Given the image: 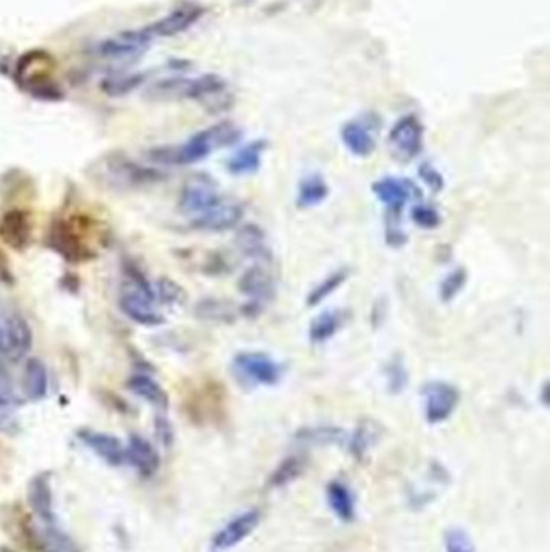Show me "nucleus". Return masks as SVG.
Masks as SVG:
<instances>
[{"label":"nucleus","instance_id":"11","mask_svg":"<svg viewBox=\"0 0 550 552\" xmlns=\"http://www.w3.org/2000/svg\"><path fill=\"white\" fill-rule=\"evenodd\" d=\"M33 219L23 209H12L0 219V239L13 251H25L33 241Z\"/></svg>","mask_w":550,"mask_h":552},{"label":"nucleus","instance_id":"5","mask_svg":"<svg viewBox=\"0 0 550 552\" xmlns=\"http://www.w3.org/2000/svg\"><path fill=\"white\" fill-rule=\"evenodd\" d=\"M233 372L253 386H275L281 380L280 364L263 352H239L233 359Z\"/></svg>","mask_w":550,"mask_h":552},{"label":"nucleus","instance_id":"31","mask_svg":"<svg viewBox=\"0 0 550 552\" xmlns=\"http://www.w3.org/2000/svg\"><path fill=\"white\" fill-rule=\"evenodd\" d=\"M296 439L306 444L330 446V444H344L346 433L336 427H314V428L300 429L296 435Z\"/></svg>","mask_w":550,"mask_h":552},{"label":"nucleus","instance_id":"36","mask_svg":"<svg viewBox=\"0 0 550 552\" xmlns=\"http://www.w3.org/2000/svg\"><path fill=\"white\" fill-rule=\"evenodd\" d=\"M144 81L142 75H116L112 78L105 79L102 83L104 92L110 96H124L132 92V89L138 88Z\"/></svg>","mask_w":550,"mask_h":552},{"label":"nucleus","instance_id":"15","mask_svg":"<svg viewBox=\"0 0 550 552\" xmlns=\"http://www.w3.org/2000/svg\"><path fill=\"white\" fill-rule=\"evenodd\" d=\"M27 500L28 506L43 524L51 525L55 522L52 484L49 474H39L31 478L28 484Z\"/></svg>","mask_w":550,"mask_h":552},{"label":"nucleus","instance_id":"34","mask_svg":"<svg viewBox=\"0 0 550 552\" xmlns=\"http://www.w3.org/2000/svg\"><path fill=\"white\" fill-rule=\"evenodd\" d=\"M302 472H304V460L298 456L288 457L271 475L270 486L273 488L286 486L289 483L294 482Z\"/></svg>","mask_w":550,"mask_h":552},{"label":"nucleus","instance_id":"4","mask_svg":"<svg viewBox=\"0 0 550 552\" xmlns=\"http://www.w3.org/2000/svg\"><path fill=\"white\" fill-rule=\"evenodd\" d=\"M51 249L63 257L67 262L83 263L94 259V251L86 244L83 233L79 231L75 220H57L53 221L49 236Z\"/></svg>","mask_w":550,"mask_h":552},{"label":"nucleus","instance_id":"13","mask_svg":"<svg viewBox=\"0 0 550 552\" xmlns=\"http://www.w3.org/2000/svg\"><path fill=\"white\" fill-rule=\"evenodd\" d=\"M203 15V9L199 5H181L178 9L170 12L166 17L160 18L155 23H152L147 28H144L147 31V35L154 37H171V36L184 33L186 29L195 25Z\"/></svg>","mask_w":550,"mask_h":552},{"label":"nucleus","instance_id":"14","mask_svg":"<svg viewBox=\"0 0 550 552\" xmlns=\"http://www.w3.org/2000/svg\"><path fill=\"white\" fill-rule=\"evenodd\" d=\"M152 299L146 298L142 292L134 290L130 284H123L120 307L128 318L142 326H160L165 324V318L152 307Z\"/></svg>","mask_w":550,"mask_h":552},{"label":"nucleus","instance_id":"10","mask_svg":"<svg viewBox=\"0 0 550 552\" xmlns=\"http://www.w3.org/2000/svg\"><path fill=\"white\" fill-rule=\"evenodd\" d=\"M152 37L146 29L123 31L120 35L105 39L99 45V53L112 60H132L146 52Z\"/></svg>","mask_w":550,"mask_h":552},{"label":"nucleus","instance_id":"12","mask_svg":"<svg viewBox=\"0 0 550 552\" xmlns=\"http://www.w3.org/2000/svg\"><path fill=\"white\" fill-rule=\"evenodd\" d=\"M243 217H244V211L237 202L221 199L215 207L197 215L191 221V228L197 229V231H210V233L227 231V229L237 227Z\"/></svg>","mask_w":550,"mask_h":552},{"label":"nucleus","instance_id":"29","mask_svg":"<svg viewBox=\"0 0 550 552\" xmlns=\"http://www.w3.org/2000/svg\"><path fill=\"white\" fill-rule=\"evenodd\" d=\"M194 312L202 320L217 322V324H233L236 318L235 307L221 299H202L194 308Z\"/></svg>","mask_w":550,"mask_h":552},{"label":"nucleus","instance_id":"24","mask_svg":"<svg viewBox=\"0 0 550 552\" xmlns=\"http://www.w3.org/2000/svg\"><path fill=\"white\" fill-rule=\"evenodd\" d=\"M346 318H347L346 312L339 310V308L322 312L310 324V332H308L310 341L315 342V344H323V342L330 341L332 336L346 324Z\"/></svg>","mask_w":550,"mask_h":552},{"label":"nucleus","instance_id":"38","mask_svg":"<svg viewBox=\"0 0 550 552\" xmlns=\"http://www.w3.org/2000/svg\"><path fill=\"white\" fill-rule=\"evenodd\" d=\"M444 549L446 552H476L472 536L463 528H449L444 535Z\"/></svg>","mask_w":550,"mask_h":552},{"label":"nucleus","instance_id":"3","mask_svg":"<svg viewBox=\"0 0 550 552\" xmlns=\"http://www.w3.org/2000/svg\"><path fill=\"white\" fill-rule=\"evenodd\" d=\"M104 173L105 180L116 188L126 189H138L147 188L152 184L163 181L166 176L163 172L155 168L144 167L138 162H132L130 158L123 157L120 154L105 158V165L100 170Z\"/></svg>","mask_w":550,"mask_h":552},{"label":"nucleus","instance_id":"21","mask_svg":"<svg viewBox=\"0 0 550 552\" xmlns=\"http://www.w3.org/2000/svg\"><path fill=\"white\" fill-rule=\"evenodd\" d=\"M326 500L334 516L341 522L350 524L355 520V516H357L355 496L346 483L339 482V480L330 483L326 488Z\"/></svg>","mask_w":550,"mask_h":552},{"label":"nucleus","instance_id":"40","mask_svg":"<svg viewBox=\"0 0 550 552\" xmlns=\"http://www.w3.org/2000/svg\"><path fill=\"white\" fill-rule=\"evenodd\" d=\"M411 220L419 228L433 229L439 227L441 217L431 205H417L411 209Z\"/></svg>","mask_w":550,"mask_h":552},{"label":"nucleus","instance_id":"9","mask_svg":"<svg viewBox=\"0 0 550 552\" xmlns=\"http://www.w3.org/2000/svg\"><path fill=\"white\" fill-rule=\"evenodd\" d=\"M423 132L425 128L415 115L402 116L389 132V144L395 156L402 160L418 157L423 149Z\"/></svg>","mask_w":550,"mask_h":552},{"label":"nucleus","instance_id":"43","mask_svg":"<svg viewBox=\"0 0 550 552\" xmlns=\"http://www.w3.org/2000/svg\"><path fill=\"white\" fill-rule=\"evenodd\" d=\"M15 404H20L17 397L10 395L7 389L0 388V411H7L10 407H13Z\"/></svg>","mask_w":550,"mask_h":552},{"label":"nucleus","instance_id":"39","mask_svg":"<svg viewBox=\"0 0 550 552\" xmlns=\"http://www.w3.org/2000/svg\"><path fill=\"white\" fill-rule=\"evenodd\" d=\"M386 375H387V381H389V389L394 395H399L409 383V375H407V370L403 367V362L401 359L394 357L391 360V364L386 368Z\"/></svg>","mask_w":550,"mask_h":552},{"label":"nucleus","instance_id":"35","mask_svg":"<svg viewBox=\"0 0 550 552\" xmlns=\"http://www.w3.org/2000/svg\"><path fill=\"white\" fill-rule=\"evenodd\" d=\"M154 294L163 306H181L186 300V292L183 288L175 280L166 278V276H162L157 281Z\"/></svg>","mask_w":550,"mask_h":552},{"label":"nucleus","instance_id":"19","mask_svg":"<svg viewBox=\"0 0 550 552\" xmlns=\"http://www.w3.org/2000/svg\"><path fill=\"white\" fill-rule=\"evenodd\" d=\"M5 330V341H7V357L18 362L25 359L28 352L33 348V332L27 320L18 314L9 316Z\"/></svg>","mask_w":550,"mask_h":552},{"label":"nucleus","instance_id":"32","mask_svg":"<svg viewBox=\"0 0 550 552\" xmlns=\"http://www.w3.org/2000/svg\"><path fill=\"white\" fill-rule=\"evenodd\" d=\"M41 546L43 552H81L70 536L51 524L41 528Z\"/></svg>","mask_w":550,"mask_h":552},{"label":"nucleus","instance_id":"46","mask_svg":"<svg viewBox=\"0 0 550 552\" xmlns=\"http://www.w3.org/2000/svg\"><path fill=\"white\" fill-rule=\"evenodd\" d=\"M4 275V268H2V263H0V276Z\"/></svg>","mask_w":550,"mask_h":552},{"label":"nucleus","instance_id":"22","mask_svg":"<svg viewBox=\"0 0 550 552\" xmlns=\"http://www.w3.org/2000/svg\"><path fill=\"white\" fill-rule=\"evenodd\" d=\"M267 149V142L262 140H252L245 144L243 149L237 150L227 162V170L233 175H249L255 173L262 164L263 152Z\"/></svg>","mask_w":550,"mask_h":552},{"label":"nucleus","instance_id":"45","mask_svg":"<svg viewBox=\"0 0 550 552\" xmlns=\"http://www.w3.org/2000/svg\"><path fill=\"white\" fill-rule=\"evenodd\" d=\"M0 552H15V551H13V549H10V548H7V546H2V548H0Z\"/></svg>","mask_w":550,"mask_h":552},{"label":"nucleus","instance_id":"7","mask_svg":"<svg viewBox=\"0 0 550 552\" xmlns=\"http://www.w3.org/2000/svg\"><path fill=\"white\" fill-rule=\"evenodd\" d=\"M425 417L431 425H439L455 412L460 403V393L446 381H429L423 388Z\"/></svg>","mask_w":550,"mask_h":552},{"label":"nucleus","instance_id":"44","mask_svg":"<svg viewBox=\"0 0 550 552\" xmlns=\"http://www.w3.org/2000/svg\"><path fill=\"white\" fill-rule=\"evenodd\" d=\"M0 354L5 356L7 354V341H5V330L0 324Z\"/></svg>","mask_w":550,"mask_h":552},{"label":"nucleus","instance_id":"42","mask_svg":"<svg viewBox=\"0 0 550 552\" xmlns=\"http://www.w3.org/2000/svg\"><path fill=\"white\" fill-rule=\"evenodd\" d=\"M155 433H157L158 439L162 441L163 446H171V443H173V428H171L170 421L166 420L165 417H157L155 419Z\"/></svg>","mask_w":550,"mask_h":552},{"label":"nucleus","instance_id":"23","mask_svg":"<svg viewBox=\"0 0 550 552\" xmlns=\"http://www.w3.org/2000/svg\"><path fill=\"white\" fill-rule=\"evenodd\" d=\"M341 140L344 146L355 157H368L376 148L375 138L362 123L350 122L342 126Z\"/></svg>","mask_w":550,"mask_h":552},{"label":"nucleus","instance_id":"26","mask_svg":"<svg viewBox=\"0 0 550 552\" xmlns=\"http://www.w3.org/2000/svg\"><path fill=\"white\" fill-rule=\"evenodd\" d=\"M25 393L31 401H41L47 396L49 389V377L47 368L39 359H29L25 367Z\"/></svg>","mask_w":550,"mask_h":552},{"label":"nucleus","instance_id":"8","mask_svg":"<svg viewBox=\"0 0 550 552\" xmlns=\"http://www.w3.org/2000/svg\"><path fill=\"white\" fill-rule=\"evenodd\" d=\"M262 514L259 508H249L235 518H231L227 525L219 530L211 540V551L225 552L236 548L252 535L255 528L260 525Z\"/></svg>","mask_w":550,"mask_h":552},{"label":"nucleus","instance_id":"41","mask_svg":"<svg viewBox=\"0 0 550 552\" xmlns=\"http://www.w3.org/2000/svg\"><path fill=\"white\" fill-rule=\"evenodd\" d=\"M419 178L425 181V184L431 188L433 191H441L444 188V180L436 168L429 164H423L418 170Z\"/></svg>","mask_w":550,"mask_h":552},{"label":"nucleus","instance_id":"25","mask_svg":"<svg viewBox=\"0 0 550 552\" xmlns=\"http://www.w3.org/2000/svg\"><path fill=\"white\" fill-rule=\"evenodd\" d=\"M126 385H128V388L132 389L134 395L139 396L140 399L147 401V403L155 405V407L162 409V411L168 409L170 397L166 395L165 389L158 385L155 380H152L147 375H134V377L128 380Z\"/></svg>","mask_w":550,"mask_h":552},{"label":"nucleus","instance_id":"1","mask_svg":"<svg viewBox=\"0 0 550 552\" xmlns=\"http://www.w3.org/2000/svg\"><path fill=\"white\" fill-rule=\"evenodd\" d=\"M241 134L243 132L236 124L221 122L194 134L184 144L155 148L149 150L147 156L150 160L163 165H189L209 157L215 150L236 144L241 140Z\"/></svg>","mask_w":550,"mask_h":552},{"label":"nucleus","instance_id":"33","mask_svg":"<svg viewBox=\"0 0 550 552\" xmlns=\"http://www.w3.org/2000/svg\"><path fill=\"white\" fill-rule=\"evenodd\" d=\"M347 278H349L347 268H339V270L332 272L331 275H328L318 286H315L314 290L310 291V294L307 298L308 306H318L320 302H323L324 299L330 298L334 291L339 290Z\"/></svg>","mask_w":550,"mask_h":552},{"label":"nucleus","instance_id":"27","mask_svg":"<svg viewBox=\"0 0 550 552\" xmlns=\"http://www.w3.org/2000/svg\"><path fill=\"white\" fill-rule=\"evenodd\" d=\"M236 244L245 255L253 259H268L270 251L265 243V233L255 225H245L239 229Z\"/></svg>","mask_w":550,"mask_h":552},{"label":"nucleus","instance_id":"17","mask_svg":"<svg viewBox=\"0 0 550 552\" xmlns=\"http://www.w3.org/2000/svg\"><path fill=\"white\" fill-rule=\"evenodd\" d=\"M78 438L84 443V446H88L92 452H96L105 464L112 465V467H120L124 464L126 460L124 446L122 441L114 435L92 431V429H81Z\"/></svg>","mask_w":550,"mask_h":552},{"label":"nucleus","instance_id":"6","mask_svg":"<svg viewBox=\"0 0 550 552\" xmlns=\"http://www.w3.org/2000/svg\"><path fill=\"white\" fill-rule=\"evenodd\" d=\"M219 201L221 197L215 180L205 173H197L186 180L179 194V209L186 213L201 215L215 207Z\"/></svg>","mask_w":550,"mask_h":552},{"label":"nucleus","instance_id":"20","mask_svg":"<svg viewBox=\"0 0 550 552\" xmlns=\"http://www.w3.org/2000/svg\"><path fill=\"white\" fill-rule=\"evenodd\" d=\"M373 193L378 201L383 202L387 211L395 215L397 219L401 217L402 211L405 204L411 199V188L407 183L395 178H385L373 184Z\"/></svg>","mask_w":550,"mask_h":552},{"label":"nucleus","instance_id":"30","mask_svg":"<svg viewBox=\"0 0 550 552\" xmlns=\"http://www.w3.org/2000/svg\"><path fill=\"white\" fill-rule=\"evenodd\" d=\"M330 188L322 176L312 175L306 178L299 186L298 204L302 209L315 207L328 197Z\"/></svg>","mask_w":550,"mask_h":552},{"label":"nucleus","instance_id":"37","mask_svg":"<svg viewBox=\"0 0 550 552\" xmlns=\"http://www.w3.org/2000/svg\"><path fill=\"white\" fill-rule=\"evenodd\" d=\"M466 280H468V275H466V270H465V268L460 267V268L452 270V272L449 273L446 278L442 280V283H441V288H439L441 299H442L444 302H450L452 299L457 298V296L460 294V291L465 288Z\"/></svg>","mask_w":550,"mask_h":552},{"label":"nucleus","instance_id":"28","mask_svg":"<svg viewBox=\"0 0 550 552\" xmlns=\"http://www.w3.org/2000/svg\"><path fill=\"white\" fill-rule=\"evenodd\" d=\"M381 436V427L373 420L360 421L354 436L350 438L349 449L355 459H363L368 451L375 446Z\"/></svg>","mask_w":550,"mask_h":552},{"label":"nucleus","instance_id":"18","mask_svg":"<svg viewBox=\"0 0 550 552\" xmlns=\"http://www.w3.org/2000/svg\"><path fill=\"white\" fill-rule=\"evenodd\" d=\"M237 286H239V291L247 298H251V302H255V304L270 300L275 298V292H276V286L270 273L260 265H255L249 270H245L243 276L239 278Z\"/></svg>","mask_w":550,"mask_h":552},{"label":"nucleus","instance_id":"2","mask_svg":"<svg viewBox=\"0 0 550 552\" xmlns=\"http://www.w3.org/2000/svg\"><path fill=\"white\" fill-rule=\"evenodd\" d=\"M227 84L219 75H202L199 78H173L162 81L155 86V92L165 97H183L201 100L205 106L225 110L229 106L227 96Z\"/></svg>","mask_w":550,"mask_h":552},{"label":"nucleus","instance_id":"16","mask_svg":"<svg viewBox=\"0 0 550 552\" xmlns=\"http://www.w3.org/2000/svg\"><path fill=\"white\" fill-rule=\"evenodd\" d=\"M124 459L144 478L154 476L160 468V456H158L157 449L154 447L149 439L142 438L140 435L130 436L128 446L124 447Z\"/></svg>","mask_w":550,"mask_h":552}]
</instances>
